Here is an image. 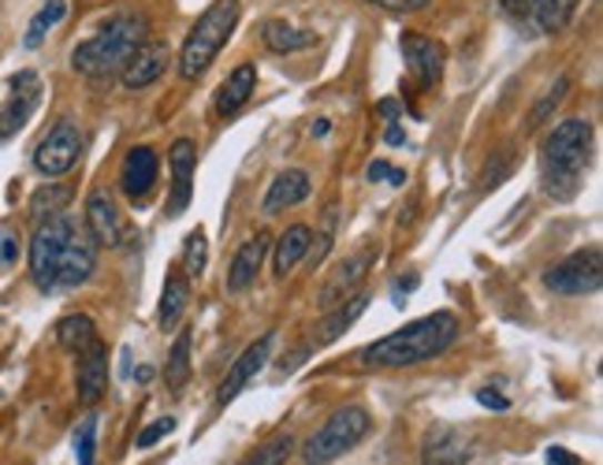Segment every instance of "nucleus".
Listing matches in <instances>:
<instances>
[{"instance_id":"obj_1","label":"nucleus","mask_w":603,"mask_h":465,"mask_svg":"<svg viewBox=\"0 0 603 465\" xmlns=\"http://www.w3.org/2000/svg\"><path fill=\"white\" fill-rule=\"evenodd\" d=\"M98 269V242L71 216H46L30 239V276L38 291L82 287Z\"/></svg>"},{"instance_id":"obj_2","label":"nucleus","mask_w":603,"mask_h":465,"mask_svg":"<svg viewBox=\"0 0 603 465\" xmlns=\"http://www.w3.org/2000/svg\"><path fill=\"white\" fill-rule=\"evenodd\" d=\"M459 316L440 310L429 313L421 321L399 327V332L384 335V340L369 343L365 351H358V365L365 368H406V365H425L443 351H451L459 340Z\"/></svg>"},{"instance_id":"obj_3","label":"nucleus","mask_w":603,"mask_h":465,"mask_svg":"<svg viewBox=\"0 0 603 465\" xmlns=\"http://www.w3.org/2000/svg\"><path fill=\"white\" fill-rule=\"evenodd\" d=\"M145 34H150V23L139 12H123L112 16L98 34L79 41L76 52H71V68L87 79H112L123 71V63L131 60V52L142 46Z\"/></svg>"},{"instance_id":"obj_4","label":"nucleus","mask_w":603,"mask_h":465,"mask_svg":"<svg viewBox=\"0 0 603 465\" xmlns=\"http://www.w3.org/2000/svg\"><path fill=\"white\" fill-rule=\"evenodd\" d=\"M589 161H592V123L589 120H563L544 139V153H541L544 190L552 198H559V202L574 198Z\"/></svg>"},{"instance_id":"obj_5","label":"nucleus","mask_w":603,"mask_h":465,"mask_svg":"<svg viewBox=\"0 0 603 465\" xmlns=\"http://www.w3.org/2000/svg\"><path fill=\"white\" fill-rule=\"evenodd\" d=\"M239 27V0H213L205 12L198 16V23L190 27V34L179 52V75L187 82H194L213 68V60L220 57V49L228 46V38Z\"/></svg>"},{"instance_id":"obj_6","label":"nucleus","mask_w":603,"mask_h":465,"mask_svg":"<svg viewBox=\"0 0 603 465\" xmlns=\"http://www.w3.org/2000/svg\"><path fill=\"white\" fill-rule=\"evenodd\" d=\"M369 428H373V417H369V410H362V406L335 410V414L328 417L310 439H305L302 462L305 465H332L335 458H343V454L351 451V447H358V443L369 436Z\"/></svg>"},{"instance_id":"obj_7","label":"nucleus","mask_w":603,"mask_h":465,"mask_svg":"<svg viewBox=\"0 0 603 465\" xmlns=\"http://www.w3.org/2000/svg\"><path fill=\"white\" fill-rule=\"evenodd\" d=\"M603 283V253L600 246L570 253L566 261H559L555 269L544 272V287L566 299H581V294H596Z\"/></svg>"},{"instance_id":"obj_8","label":"nucleus","mask_w":603,"mask_h":465,"mask_svg":"<svg viewBox=\"0 0 603 465\" xmlns=\"http://www.w3.org/2000/svg\"><path fill=\"white\" fill-rule=\"evenodd\" d=\"M82 156V131L76 120H57L49 127V134L38 142L34 150V168L46 179L68 175Z\"/></svg>"},{"instance_id":"obj_9","label":"nucleus","mask_w":603,"mask_h":465,"mask_svg":"<svg viewBox=\"0 0 603 465\" xmlns=\"http://www.w3.org/2000/svg\"><path fill=\"white\" fill-rule=\"evenodd\" d=\"M478 454V436L459 425H432L421 439V465H465Z\"/></svg>"},{"instance_id":"obj_10","label":"nucleus","mask_w":603,"mask_h":465,"mask_svg":"<svg viewBox=\"0 0 603 465\" xmlns=\"http://www.w3.org/2000/svg\"><path fill=\"white\" fill-rule=\"evenodd\" d=\"M503 12L536 34H555L577 12V0H503Z\"/></svg>"},{"instance_id":"obj_11","label":"nucleus","mask_w":603,"mask_h":465,"mask_svg":"<svg viewBox=\"0 0 603 465\" xmlns=\"http://www.w3.org/2000/svg\"><path fill=\"white\" fill-rule=\"evenodd\" d=\"M38 101H41V79L34 71H19L12 79V93L0 104V142L16 139V134L23 131L27 120L38 109Z\"/></svg>"},{"instance_id":"obj_12","label":"nucleus","mask_w":603,"mask_h":465,"mask_svg":"<svg viewBox=\"0 0 603 465\" xmlns=\"http://www.w3.org/2000/svg\"><path fill=\"white\" fill-rule=\"evenodd\" d=\"M87 231L98 246H109V250L123 246V242L131 239V224H127V216L115 209V202L104 190H93L87 198Z\"/></svg>"},{"instance_id":"obj_13","label":"nucleus","mask_w":603,"mask_h":465,"mask_svg":"<svg viewBox=\"0 0 603 465\" xmlns=\"http://www.w3.org/2000/svg\"><path fill=\"white\" fill-rule=\"evenodd\" d=\"M402 57H406L410 75L418 79L421 90H436L443 79V46L425 34H402Z\"/></svg>"},{"instance_id":"obj_14","label":"nucleus","mask_w":603,"mask_h":465,"mask_svg":"<svg viewBox=\"0 0 603 465\" xmlns=\"http://www.w3.org/2000/svg\"><path fill=\"white\" fill-rule=\"evenodd\" d=\"M272 343H277V335L269 332V335H261L258 343H250L247 351L235 357V365L228 368L224 384H220V391H217V403H220V406L235 403V398L242 395V387H247L250 380L261 373L264 362H269V354H272Z\"/></svg>"},{"instance_id":"obj_15","label":"nucleus","mask_w":603,"mask_h":465,"mask_svg":"<svg viewBox=\"0 0 603 465\" xmlns=\"http://www.w3.org/2000/svg\"><path fill=\"white\" fill-rule=\"evenodd\" d=\"M168 60H172V49H168L164 41H150V38H145L142 46L131 52V60L123 63L120 82H123L127 90L153 87V82L168 71Z\"/></svg>"},{"instance_id":"obj_16","label":"nucleus","mask_w":603,"mask_h":465,"mask_svg":"<svg viewBox=\"0 0 603 465\" xmlns=\"http://www.w3.org/2000/svg\"><path fill=\"white\" fill-rule=\"evenodd\" d=\"M168 164H172V198H168V216H183L190 205V194H194V164H198V150L190 139H179L168 153Z\"/></svg>"},{"instance_id":"obj_17","label":"nucleus","mask_w":603,"mask_h":465,"mask_svg":"<svg viewBox=\"0 0 603 465\" xmlns=\"http://www.w3.org/2000/svg\"><path fill=\"white\" fill-rule=\"evenodd\" d=\"M157 175H161V161H157V153L150 150V145H134V150H127L123 164H120V186L131 202H142V198L150 194Z\"/></svg>"},{"instance_id":"obj_18","label":"nucleus","mask_w":603,"mask_h":465,"mask_svg":"<svg viewBox=\"0 0 603 465\" xmlns=\"http://www.w3.org/2000/svg\"><path fill=\"white\" fill-rule=\"evenodd\" d=\"M109 391V351L101 343H93L90 351L79 354V373H76V395L82 406H98Z\"/></svg>"},{"instance_id":"obj_19","label":"nucleus","mask_w":603,"mask_h":465,"mask_svg":"<svg viewBox=\"0 0 603 465\" xmlns=\"http://www.w3.org/2000/svg\"><path fill=\"white\" fill-rule=\"evenodd\" d=\"M264 253H269V235H264V231H258L250 242H242L235 261H231V269H228V291L239 294V291L253 287V280H258V272L264 264Z\"/></svg>"},{"instance_id":"obj_20","label":"nucleus","mask_w":603,"mask_h":465,"mask_svg":"<svg viewBox=\"0 0 603 465\" xmlns=\"http://www.w3.org/2000/svg\"><path fill=\"white\" fill-rule=\"evenodd\" d=\"M253 90H258V68H253V63H239V68L224 79V87L217 90V115L220 120L235 115L242 104L253 98Z\"/></svg>"},{"instance_id":"obj_21","label":"nucleus","mask_w":603,"mask_h":465,"mask_svg":"<svg viewBox=\"0 0 603 465\" xmlns=\"http://www.w3.org/2000/svg\"><path fill=\"white\" fill-rule=\"evenodd\" d=\"M310 198V175L302 172V168H291V172H280L272 179L269 194H264V213L277 216L283 209H294L299 202Z\"/></svg>"},{"instance_id":"obj_22","label":"nucleus","mask_w":603,"mask_h":465,"mask_svg":"<svg viewBox=\"0 0 603 465\" xmlns=\"http://www.w3.org/2000/svg\"><path fill=\"white\" fill-rule=\"evenodd\" d=\"M365 310H369V294H351V299H343L340 305H332V313H328L324 321L313 327V346L335 343Z\"/></svg>"},{"instance_id":"obj_23","label":"nucleus","mask_w":603,"mask_h":465,"mask_svg":"<svg viewBox=\"0 0 603 465\" xmlns=\"http://www.w3.org/2000/svg\"><path fill=\"white\" fill-rule=\"evenodd\" d=\"M310 246H313V231L305 228V224H294V228H288L283 235L277 239V253H272V272L277 276H288V272L299 264L305 253H310Z\"/></svg>"},{"instance_id":"obj_24","label":"nucleus","mask_w":603,"mask_h":465,"mask_svg":"<svg viewBox=\"0 0 603 465\" xmlns=\"http://www.w3.org/2000/svg\"><path fill=\"white\" fill-rule=\"evenodd\" d=\"M369 261H373V250H365V253H358V257L346 261L343 269L335 272V276L324 283V291H321V305H328V310H332V305H340L343 299H351L354 283L362 280L365 272H369Z\"/></svg>"},{"instance_id":"obj_25","label":"nucleus","mask_w":603,"mask_h":465,"mask_svg":"<svg viewBox=\"0 0 603 465\" xmlns=\"http://www.w3.org/2000/svg\"><path fill=\"white\" fill-rule=\"evenodd\" d=\"M187 302H190V276L183 269H172L161 291V310H157V321H161L164 332L179 324V316L187 313Z\"/></svg>"},{"instance_id":"obj_26","label":"nucleus","mask_w":603,"mask_h":465,"mask_svg":"<svg viewBox=\"0 0 603 465\" xmlns=\"http://www.w3.org/2000/svg\"><path fill=\"white\" fill-rule=\"evenodd\" d=\"M57 343L68 354H82V351H90V346L98 343V327H93V321L87 313H71L57 324Z\"/></svg>"},{"instance_id":"obj_27","label":"nucleus","mask_w":603,"mask_h":465,"mask_svg":"<svg viewBox=\"0 0 603 465\" xmlns=\"http://www.w3.org/2000/svg\"><path fill=\"white\" fill-rule=\"evenodd\" d=\"M261 34H264V46H269L272 52H302L316 41L313 30H302V27H291V23H264Z\"/></svg>"},{"instance_id":"obj_28","label":"nucleus","mask_w":603,"mask_h":465,"mask_svg":"<svg viewBox=\"0 0 603 465\" xmlns=\"http://www.w3.org/2000/svg\"><path fill=\"white\" fill-rule=\"evenodd\" d=\"M190 343H194V332L183 327L179 340L172 343V354H168V365H164V380L172 391H183L187 380H190Z\"/></svg>"},{"instance_id":"obj_29","label":"nucleus","mask_w":603,"mask_h":465,"mask_svg":"<svg viewBox=\"0 0 603 465\" xmlns=\"http://www.w3.org/2000/svg\"><path fill=\"white\" fill-rule=\"evenodd\" d=\"M294 447H299V443H294L291 432H280V436H272L269 443L253 447L239 465H288V458L294 454Z\"/></svg>"},{"instance_id":"obj_30","label":"nucleus","mask_w":603,"mask_h":465,"mask_svg":"<svg viewBox=\"0 0 603 465\" xmlns=\"http://www.w3.org/2000/svg\"><path fill=\"white\" fill-rule=\"evenodd\" d=\"M63 16H68V0H49V4L41 8V12H38L34 19H30V27H27V38H23V41H27V49H38L41 41H46V34H49V30L57 27Z\"/></svg>"},{"instance_id":"obj_31","label":"nucleus","mask_w":603,"mask_h":465,"mask_svg":"<svg viewBox=\"0 0 603 465\" xmlns=\"http://www.w3.org/2000/svg\"><path fill=\"white\" fill-rule=\"evenodd\" d=\"M209 264V242H205V231L194 228L190 235L183 239V261H179V269L187 272L190 280H198L201 272H205Z\"/></svg>"},{"instance_id":"obj_32","label":"nucleus","mask_w":603,"mask_h":465,"mask_svg":"<svg viewBox=\"0 0 603 465\" xmlns=\"http://www.w3.org/2000/svg\"><path fill=\"white\" fill-rule=\"evenodd\" d=\"M68 202H71L68 186H46V190H38V194L30 198V213H34L38 220H46V216H57Z\"/></svg>"},{"instance_id":"obj_33","label":"nucleus","mask_w":603,"mask_h":465,"mask_svg":"<svg viewBox=\"0 0 603 465\" xmlns=\"http://www.w3.org/2000/svg\"><path fill=\"white\" fill-rule=\"evenodd\" d=\"M566 93H570V79H559V82H555V87H552V90H547V93H544V101H541V104H536V109H533V112H529V123H525V127H529V131H536V127H541V123L547 120V115H552V112L559 109V104H563V101H566Z\"/></svg>"},{"instance_id":"obj_34","label":"nucleus","mask_w":603,"mask_h":465,"mask_svg":"<svg viewBox=\"0 0 603 465\" xmlns=\"http://www.w3.org/2000/svg\"><path fill=\"white\" fill-rule=\"evenodd\" d=\"M19 250H23V239H19V228H16V224H0V276H4L8 269H16Z\"/></svg>"},{"instance_id":"obj_35","label":"nucleus","mask_w":603,"mask_h":465,"mask_svg":"<svg viewBox=\"0 0 603 465\" xmlns=\"http://www.w3.org/2000/svg\"><path fill=\"white\" fill-rule=\"evenodd\" d=\"M93 451H98V417H87L76 432V454L79 465H93Z\"/></svg>"},{"instance_id":"obj_36","label":"nucleus","mask_w":603,"mask_h":465,"mask_svg":"<svg viewBox=\"0 0 603 465\" xmlns=\"http://www.w3.org/2000/svg\"><path fill=\"white\" fill-rule=\"evenodd\" d=\"M172 432H175V421H172V417L153 421L150 428H142V432H139V451H150L153 443H161L164 436H172Z\"/></svg>"},{"instance_id":"obj_37","label":"nucleus","mask_w":603,"mask_h":465,"mask_svg":"<svg viewBox=\"0 0 603 465\" xmlns=\"http://www.w3.org/2000/svg\"><path fill=\"white\" fill-rule=\"evenodd\" d=\"M369 179H373V183L376 179H388L391 186H402L406 183V172H402V168H391L388 161H373L369 164Z\"/></svg>"},{"instance_id":"obj_38","label":"nucleus","mask_w":603,"mask_h":465,"mask_svg":"<svg viewBox=\"0 0 603 465\" xmlns=\"http://www.w3.org/2000/svg\"><path fill=\"white\" fill-rule=\"evenodd\" d=\"M365 4H376L384 8V12H421V8L429 4V0H365Z\"/></svg>"},{"instance_id":"obj_39","label":"nucleus","mask_w":603,"mask_h":465,"mask_svg":"<svg viewBox=\"0 0 603 465\" xmlns=\"http://www.w3.org/2000/svg\"><path fill=\"white\" fill-rule=\"evenodd\" d=\"M478 403H481V406H489V410H511V403H506L503 395H495V391H489V387L478 391Z\"/></svg>"},{"instance_id":"obj_40","label":"nucleus","mask_w":603,"mask_h":465,"mask_svg":"<svg viewBox=\"0 0 603 465\" xmlns=\"http://www.w3.org/2000/svg\"><path fill=\"white\" fill-rule=\"evenodd\" d=\"M547 465H581V458H577V454L563 451V447H552V451H547Z\"/></svg>"},{"instance_id":"obj_41","label":"nucleus","mask_w":603,"mask_h":465,"mask_svg":"<svg viewBox=\"0 0 603 465\" xmlns=\"http://www.w3.org/2000/svg\"><path fill=\"white\" fill-rule=\"evenodd\" d=\"M414 287H418V276H402V280H395V287H391V294H395V302H402V294L414 291Z\"/></svg>"},{"instance_id":"obj_42","label":"nucleus","mask_w":603,"mask_h":465,"mask_svg":"<svg viewBox=\"0 0 603 465\" xmlns=\"http://www.w3.org/2000/svg\"><path fill=\"white\" fill-rule=\"evenodd\" d=\"M134 380H139V384H150V380H153V368H150V365H142L139 373H134Z\"/></svg>"},{"instance_id":"obj_43","label":"nucleus","mask_w":603,"mask_h":465,"mask_svg":"<svg viewBox=\"0 0 603 465\" xmlns=\"http://www.w3.org/2000/svg\"><path fill=\"white\" fill-rule=\"evenodd\" d=\"M388 142H391V145H399V142H406V134H402L399 127H391V131H388Z\"/></svg>"}]
</instances>
